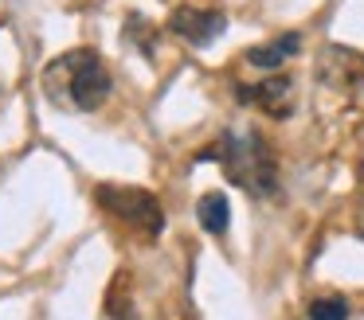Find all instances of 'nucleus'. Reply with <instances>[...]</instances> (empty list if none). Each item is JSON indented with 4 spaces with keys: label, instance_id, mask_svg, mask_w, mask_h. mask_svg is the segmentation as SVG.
<instances>
[{
    "label": "nucleus",
    "instance_id": "nucleus-1",
    "mask_svg": "<svg viewBox=\"0 0 364 320\" xmlns=\"http://www.w3.org/2000/svg\"><path fill=\"white\" fill-rule=\"evenodd\" d=\"M110 90H114V78L95 51H67L43 67V94L59 109H71V114L98 109L110 98Z\"/></svg>",
    "mask_w": 364,
    "mask_h": 320
},
{
    "label": "nucleus",
    "instance_id": "nucleus-2",
    "mask_svg": "<svg viewBox=\"0 0 364 320\" xmlns=\"http://www.w3.org/2000/svg\"><path fill=\"white\" fill-rule=\"evenodd\" d=\"M200 160H220L223 176L235 187L251 192L255 199H270L278 192V164L274 153L259 133H223L212 148L200 153Z\"/></svg>",
    "mask_w": 364,
    "mask_h": 320
},
{
    "label": "nucleus",
    "instance_id": "nucleus-3",
    "mask_svg": "<svg viewBox=\"0 0 364 320\" xmlns=\"http://www.w3.org/2000/svg\"><path fill=\"white\" fill-rule=\"evenodd\" d=\"M95 199L102 203L110 215H118L126 226L141 231L145 238H157L165 231V211H161L157 195L145 187H129V184H98Z\"/></svg>",
    "mask_w": 364,
    "mask_h": 320
},
{
    "label": "nucleus",
    "instance_id": "nucleus-4",
    "mask_svg": "<svg viewBox=\"0 0 364 320\" xmlns=\"http://www.w3.org/2000/svg\"><path fill=\"white\" fill-rule=\"evenodd\" d=\"M317 78L333 90H353V86L364 82V55L353 51V47H341V43H329L321 47L317 55Z\"/></svg>",
    "mask_w": 364,
    "mask_h": 320
},
{
    "label": "nucleus",
    "instance_id": "nucleus-5",
    "mask_svg": "<svg viewBox=\"0 0 364 320\" xmlns=\"http://www.w3.org/2000/svg\"><path fill=\"white\" fill-rule=\"evenodd\" d=\"M239 101L259 106L270 117H290L294 114V78L290 75H267L255 86H239Z\"/></svg>",
    "mask_w": 364,
    "mask_h": 320
},
{
    "label": "nucleus",
    "instance_id": "nucleus-6",
    "mask_svg": "<svg viewBox=\"0 0 364 320\" xmlns=\"http://www.w3.org/2000/svg\"><path fill=\"white\" fill-rule=\"evenodd\" d=\"M168 28H173L181 39H188V43L204 47L228 28V16L215 12V8H176L173 20H168Z\"/></svg>",
    "mask_w": 364,
    "mask_h": 320
},
{
    "label": "nucleus",
    "instance_id": "nucleus-7",
    "mask_svg": "<svg viewBox=\"0 0 364 320\" xmlns=\"http://www.w3.org/2000/svg\"><path fill=\"white\" fill-rule=\"evenodd\" d=\"M298 51H301V35L298 31H286V35L270 39V43H262V47H251V51H247V62L259 67V70H278L286 59H294Z\"/></svg>",
    "mask_w": 364,
    "mask_h": 320
},
{
    "label": "nucleus",
    "instance_id": "nucleus-8",
    "mask_svg": "<svg viewBox=\"0 0 364 320\" xmlns=\"http://www.w3.org/2000/svg\"><path fill=\"white\" fill-rule=\"evenodd\" d=\"M196 219L208 234H223L231 226V203L223 192H204L196 203Z\"/></svg>",
    "mask_w": 364,
    "mask_h": 320
},
{
    "label": "nucleus",
    "instance_id": "nucleus-9",
    "mask_svg": "<svg viewBox=\"0 0 364 320\" xmlns=\"http://www.w3.org/2000/svg\"><path fill=\"white\" fill-rule=\"evenodd\" d=\"M309 320H348V301L345 297H317L309 304Z\"/></svg>",
    "mask_w": 364,
    "mask_h": 320
},
{
    "label": "nucleus",
    "instance_id": "nucleus-10",
    "mask_svg": "<svg viewBox=\"0 0 364 320\" xmlns=\"http://www.w3.org/2000/svg\"><path fill=\"white\" fill-rule=\"evenodd\" d=\"M356 234L364 238V203H360V211H356Z\"/></svg>",
    "mask_w": 364,
    "mask_h": 320
}]
</instances>
